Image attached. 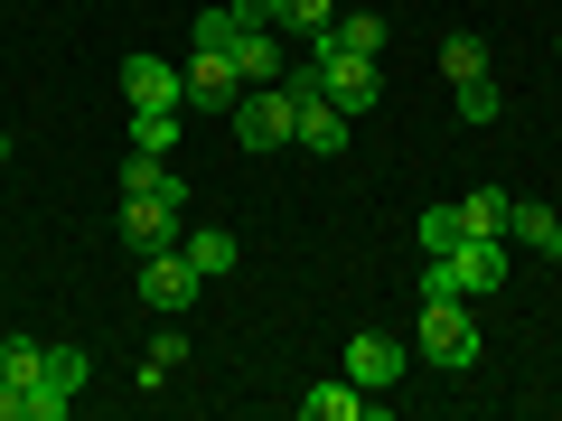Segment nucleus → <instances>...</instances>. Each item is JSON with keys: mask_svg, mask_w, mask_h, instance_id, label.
I'll list each match as a JSON object with an SVG mask.
<instances>
[{"mask_svg": "<svg viewBox=\"0 0 562 421\" xmlns=\"http://www.w3.org/2000/svg\"><path fill=\"white\" fill-rule=\"evenodd\" d=\"M132 291H140V309H150V319H188V309H198V262L179 253V243H160V253H132Z\"/></svg>", "mask_w": 562, "mask_h": 421, "instance_id": "nucleus-1", "label": "nucleus"}, {"mask_svg": "<svg viewBox=\"0 0 562 421\" xmlns=\"http://www.w3.org/2000/svg\"><path fill=\"white\" fill-rule=\"evenodd\" d=\"M188 235V187L160 179V187H122V243L132 253H160V243Z\"/></svg>", "mask_w": 562, "mask_h": 421, "instance_id": "nucleus-2", "label": "nucleus"}, {"mask_svg": "<svg viewBox=\"0 0 562 421\" xmlns=\"http://www.w3.org/2000/svg\"><path fill=\"white\" fill-rule=\"evenodd\" d=\"M413 356H431V365H450V375H469V365H479V319H469V300H422Z\"/></svg>", "mask_w": 562, "mask_h": 421, "instance_id": "nucleus-3", "label": "nucleus"}, {"mask_svg": "<svg viewBox=\"0 0 562 421\" xmlns=\"http://www.w3.org/2000/svg\"><path fill=\"white\" fill-rule=\"evenodd\" d=\"M310 76H319V94L338 103L347 122H357V113H375V94H384L375 57H347V47H328V38H310Z\"/></svg>", "mask_w": 562, "mask_h": 421, "instance_id": "nucleus-4", "label": "nucleus"}, {"mask_svg": "<svg viewBox=\"0 0 562 421\" xmlns=\"http://www.w3.org/2000/svg\"><path fill=\"white\" fill-rule=\"evenodd\" d=\"M225 122H235L244 150H291V122H301V103H291V84H254V94H244Z\"/></svg>", "mask_w": 562, "mask_h": 421, "instance_id": "nucleus-5", "label": "nucleus"}, {"mask_svg": "<svg viewBox=\"0 0 562 421\" xmlns=\"http://www.w3.org/2000/svg\"><path fill=\"white\" fill-rule=\"evenodd\" d=\"M281 84H291V103H301V122H291V150H319V160H338V150H347V113L319 94V76L301 66V76H281Z\"/></svg>", "mask_w": 562, "mask_h": 421, "instance_id": "nucleus-6", "label": "nucleus"}, {"mask_svg": "<svg viewBox=\"0 0 562 421\" xmlns=\"http://www.w3.org/2000/svg\"><path fill=\"white\" fill-rule=\"evenodd\" d=\"M179 84H188V113H235V103H244V66H235V47H198V57L179 66Z\"/></svg>", "mask_w": 562, "mask_h": 421, "instance_id": "nucleus-7", "label": "nucleus"}, {"mask_svg": "<svg viewBox=\"0 0 562 421\" xmlns=\"http://www.w3.org/2000/svg\"><path fill=\"white\" fill-rule=\"evenodd\" d=\"M403 365H413V346H403V338H384V328H357V338H347V375H357L366 394L403 384Z\"/></svg>", "mask_w": 562, "mask_h": 421, "instance_id": "nucleus-8", "label": "nucleus"}, {"mask_svg": "<svg viewBox=\"0 0 562 421\" xmlns=\"http://www.w3.org/2000/svg\"><path fill=\"white\" fill-rule=\"evenodd\" d=\"M122 94H132V113H188L179 66H160V57H132V66H122Z\"/></svg>", "mask_w": 562, "mask_h": 421, "instance_id": "nucleus-9", "label": "nucleus"}, {"mask_svg": "<svg viewBox=\"0 0 562 421\" xmlns=\"http://www.w3.org/2000/svg\"><path fill=\"white\" fill-rule=\"evenodd\" d=\"M450 272H460V300H487V291H506V235H469L460 253H450Z\"/></svg>", "mask_w": 562, "mask_h": 421, "instance_id": "nucleus-10", "label": "nucleus"}, {"mask_svg": "<svg viewBox=\"0 0 562 421\" xmlns=\"http://www.w3.org/2000/svg\"><path fill=\"white\" fill-rule=\"evenodd\" d=\"M301 421H375V394H366L357 375H338V384H310V394H301Z\"/></svg>", "mask_w": 562, "mask_h": 421, "instance_id": "nucleus-11", "label": "nucleus"}, {"mask_svg": "<svg viewBox=\"0 0 562 421\" xmlns=\"http://www.w3.org/2000/svg\"><path fill=\"white\" fill-rule=\"evenodd\" d=\"M179 253L198 262V281H225V272H235V262H244V243L225 235V225H198V235H179Z\"/></svg>", "mask_w": 562, "mask_h": 421, "instance_id": "nucleus-12", "label": "nucleus"}, {"mask_svg": "<svg viewBox=\"0 0 562 421\" xmlns=\"http://www.w3.org/2000/svg\"><path fill=\"white\" fill-rule=\"evenodd\" d=\"M235 66H244V94H254V84H281V38H272V29H244Z\"/></svg>", "mask_w": 562, "mask_h": 421, "instance_id": "nucleus-13", "label": "nucleus"}, {"mask_svg": "<svg viewBox=\"0 0 562 421\" xmlns=\"http://www.w3.org/2000/svg\"><path fill=\"white\" fill-rule=\"evenodd\" d=\"M38 365H47V338H20V328H0V384H38Z\"/></svg>", "mask_w": 562, "mask_h": 421, "instance_id": "nucleus-14", "label": "nucleus"}, {"mask_svg": "<svg viewBox=\"0 0 562 421\" xmlns=\"http://www.w3.org/2000/svg\"><path fill=\"white\" fill-rule=\"evenodd\" d=\"M328 47H347V57H384V20H375V10H338V20H328Z\"/></svg>", "mask_w": 562, "mask_h": 421, "instance_id": "nucleus-15", "label": "nucleus"}, {"mask_svg": "<svg viewBox=\"0 0 562 421\" xmlns=\"http://www.w3.org/2000/svg\"><path fill=\"white\" fill-rule=\"evenodd\" d=\"M469 225H460V197H431L422 206V253H460Z\"/></svg>", "mask_w": 562, "mask_h": 421, "instance_id": "nucleus-16", "label": "nucleus"}, {"mask_svg": "<svg viewBox=\"0 0 562 421\" xmlns=\"http://www.w3.org/2000/svg\"><path fill=\"white\" fill-rule=\"evenodd\" d=\"M179 365H188V328H160V338H150V356H140V394H160Z\"/></svg>", "mask_w": 562, "mask_h": 421, "instance_id": "nucleus-17", "label": "nucleus"}, {"mask_svg": "<svg viewBox=\"0 0 562 421\" xmlns=\"http://www.w3.org/2000/svg\"><path fill=\"white\" fill-rule=\"evenodd\" d=\"M506 216H516L506 187H469V197H460V225H469V235H506Z\"/></svg>", "mask_w": 562, "mask_h": 421, "instance_id": "nucleus-18", "label": "nucleus"}, {"mask_svg": "<svg viewBox=\"0 0 562 421\" xmlns=\"http://www.w3.org/2000/svg\"><path fill=\"white\" fill-rule=\"evenodd\" d=\"M441 76H450V84L487 76V38H479V29H450V38H441Z\"/></svg>", "mask_w": 562, "mask_h": 421, "instance_id": "nucleus-19", "label": "nucleus"}, {"mask_svg": "<svg viewBox=\"0 0 562 421\" xmlns=\"http://www.w3.org/2000/svg\"><path fill=\"white\" fill-rule=\"evenodd\" d=\"M132 150L140 160H179V113H132Z\"/></svg>", "mask_w": 562, "mask_h": 421, "instance_id": "nucleus-20", "label": "nucleus"}, {"mask_svg": "<svg viewBox=\"0 0 562 421\" xmlns=\"http://www.w3.org/2000/svg\"><path fill=\"white\" fill-rule=\"evenodd\" d=\"M328 20H338V0H281V38H328Z\"/></svg>", "mask_w": 562, "mask_h": 421, "instance_id": "nucleus-21", "label": "nucleus"}, {"mask_svg": "<svg viewBox=\"0 0 562 421\" xmlns=\"http://www.w3.org/2000/svg\"><path fill=\"white\" fill-rule=\"evenodd\" d=\"M76 384H85V346H47V365H38V394H66V402H76Z\"/></svg>", "mask_w": 562, "mask_h": 421, "instance_id": "nucleus-22", "label": "nucleus"}, {"mask_svg": "<svg viewBox=\"0 0 562 421\" xmlns=\"http://www.w3.org/2000/svg\"><path fill=\"white\" fill-rule=\"evenodd\" d=\"M497 94H506L497 76H469L460 84V122H497Z\"/></svg>", "mask_w": 562, "mask_h": 421, "instance_id": "nucleus-23", "label": "nucleus"}, {"mask_svg": "<svg viewBox=\"0 0 562 421\" xmlns=\"http://www.w3.org/2000/svg\"><path fill=\"white\" fill-rule=\"evenodd\" d=\"M506 235H516V243H553V206H516Z\"/></svg>", "mask_w": 562, "mask_h": 421, "instance_id": "nucleus-24", "label": "nucleus"}, {"mask_svg": "<svg viewBox=\"0 0 562 421\" xmlns=\"http://www.w3.org/2000/svg\"><path fill=\"white\" fill-rule=\"evenodd\" d=\"M0 421H20V384H0Z\"/></svg>", "mask_w": 562, "mask_h": 421, "instance_id": "nucleus-25", "label": "nucleus"}, {"mask_svg": "<svg viewBox=\"0 0 562 421\" xmlns=\"http://www.w3.org/2000/svg\"><path fill=\"white\" fill-rule=\"evenodd\" d=\"M543 253H553V262H562V216H553V243H543Z\"/></svg>", "mask_w": 562, "mask_h": 421, "instance_id": "nucleus-26", "label": "nucleus"}, {"mask_svg": "<svg viewBox=\"0 0 562 421\" xmlns=\"http://www.w3.org/2000/svg\"><path fill=\"white\" fill-rule=\"evenodd\" d=\"M0 160H10V132H0Z\"/></svg>", "mask_w": 562, "mask_h": 421, "instance_id": "nucleus-27", "label": "nucleus"}, {"mask_svg": "<svg viewBox=\"0 0 562 421\" xmlns=\"http://www.w3.org/2000/svg\"><path fill=\"white\" fill-rule=\"evenodd\" d=\"M553 57H562V38H553Z\"/></svg>", "mask_w": 562, "mask_h": 421, "instance_id": "nucleus-28", "label": "nucleus"}]
</instances>
